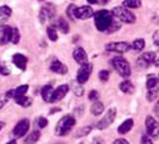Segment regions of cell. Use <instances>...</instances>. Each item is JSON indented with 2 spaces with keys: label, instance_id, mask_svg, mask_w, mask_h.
Returning <instances> with one entry per match:
<instances>
[{
  "label": "cell",
  "instance_id": "bcb514c9",
  "mask_svg": "<svg viewBox=\"0 0 159 144\" xmlns=\"http://www.w3.org/2000/svg\"><path fill=\"white\" fill-rule=\"evenodd\" d=\"M154 65L156 66H159V52L156 53V59H154Z\"/></svg>",
  "mask_w": 159,
  "mask_h": 144
},
{
  "label": "cell",
  "instance_id": "7bdbcfd3",
  "mask_svg": "<svg viewBox=\"0 0 159 144\" xmlns=\"http://www.w3.org/2000/svg\"><path fill=\"white\" fill-rule=\"evenodd\" d=\"M153 113H154V115L159 119V100L156 102L154 107H153Z\"/></svg>",
  "mask_w": 159,
  "mask_h": 144
},
{
  "label": "cell",
  "instance_id": "7dc6e473",
  "mask_svg": "<svg viewBox=\"0 0 159 144\" xmlns=\"http://www.w3.org/2000/svg\"><path fill=\"white\" fill-rule=\"evenodd\" d=\"M89 4L91 5H95V4H99V0H86Z\"/></svg>",
  "mask_w": 159,
  "mask_h": 144
},
{
  "label": "cell",
  "instance_id": "8d00e7d4",
  "mask_svg": "<svg viewBox=\"0 0 159 144\" xmlns=\"http://www.w3.org/2000/svg\"><path fill=\"white\" fill-rule=\"evenodd\" d=\"M119 29H121V24L116 23V22H114V23L111 24V26L108 29V31H107V34H112V32L117 31Z\"/></svg>",
  "mask_w": 159,
  "mask_h": 144
},
{
  "label": "cell",
  "instance_id": "603a6c76",
  "mask_svg": "<svg viewBox=\"0 0 159 144\" xmlns=\"http://www.w3.org/2000/svg\"><path fill=\"white\" fill-rule=\"evenodd\" d=\"M104 111V104L98 100V101H95L92 106H91V113L95 115V117H98L101 115Z\"/></svg>",
  "mask_w": 159,
  "mask_h": 144
},
{
  "label": "cell",
  "instance_id": "d6986e66",
  "mask_svg": "<svg viewBox=\"0 0 159 144\" xmlns=\"http://www.w3.org/2000/svg\"><path fill=\"white\" fill-rule=\"evenodd\" d=\"M120 90H121L122 93H125V94L132 95V94H134V91H135V87H134V84L129 79H125L123 82L120 83Z\"/></svg>",
  "mask_w": 159,
  "mask_h": 144
},
{
  "label": "cell",
  "instance_id": "b9f144b4",
  "mask_svg": "<svg viewBox=\"0 0 159 144\" xmlns=\"http://www.w3.org/2000/svg\"><path fill=\"white\" fill-rule=\"evenodd\" d=\"M0 74H4V76H8L10 74V71H8V69L5 65H1L0 66Z\"/></svg>",
  "mask_w": 159,
  "mask_h": 144
},
{
  "label": "cell",
  "instance_id": "9c48e42d",
  "mask_svg": "<svg viewBox=\"0 0 159 144\" xmlns=\"http://www.w3.org/2000/svg\"><path fill=\"white\" fill-rule=\"evenodd\" d=\"M92 70H93V66H92L91 63L81 65L79 67V70H78V72H77V83H79L81 85L85 84L89 80V78L91 77Z\"/></svg>",
  "mask_w": 159,
  "mask_h": 144
},
{
  "label": "cell",
  "instance_id": "c3c4849f",
  "mask_svg": "<svg viewBox=\"0 0 159 144\" xmlns=\"http://www.w3.org/2000/svg\"><path fill=\"white\" fill-rule=\"evenodd\" d=\"M91 144H102V142H101V139H99V138H95V139H93V142H92Z\"/></svg>",
  "mask_w": 159,
  "mask_h": 144
},
{
  "label": "cell",
  "instance_id": "836d02e7",
  "mask_svg": "<svg viewBox=\"0 0 159 144\" xmlns=\"http://www.w3.org/2000/svg\"><path fill=\"white\" fill-rule=\"evenodd\" d=\"M109 77H110V72L108 71V70H101L99 73H98V78L101 79V82H103V83L108 82Z\"/></svg>",
  "mask_w": 159,
  "mask_h": 144
},
{
  "label": "cell",
  "instance_id": "484cf974",
  "mask_svg": "<svg viewBox=\"0 0 159 144\" xmlns=\"http://www.w3.org/2000/svg\"><path fill=\"white\" fill-rule=\"evenodd\" d=\"M156 87H159V79L158 77H156L154 74H151L147 77V80H146V88L147 90L148 89H153Z\"/></svg>",
  "mask_w": 159,
  "mask_h": 144
},
{
  "label": "cell",
  "instance_id": "8992f818",
  "mask_svg": "<svg viewBox=\"0 0 159 144\" xmlns=\"http://www.w3.org/2000/svg\"><path fill=\"white\" fill-rule=\"evenodd\" d=\"M132 49V45L128 43L126 41H119V42H109L105 45V50L112 52V53H119L123 54L127 53L128 50Z\"/></svg>",
  "mask_w": 159,
  "mask_h": 144
},
{
  "label": "cell",
  "instance_id": "db71d44e",
  "mask_svg": "<svg viewBox=\"0 0 159 144\" xmlns=\"http://www.w3.org/2000/svg\"><path fill=\"white\" fill-rule=\"evenodd\" d=\"M55 144H64V143H55Z\"/></svg>",
  "mask_w": 159,
  "mask_h": 144
},
{
  "label": "cell",
  "instance_id": "5bb4252c",
  "mask_svg": "<svg viewBox=\"0 0 159 144\" xmlns=\"http://www.w3.org/2000/svg\"><path fill=\"white\" fill-rule=\"evenodd\" d=\"M11 35H12V28L6 24H0V45H6L11 42Z\"/></svg>",
  "mask_w": 159,
  "mask_h": 144
},
{
  "label": "cell",
  "instance_id": "d590c367",
  "mask_svg": "<svg viewBox=\"0 0 159 144\" xmlns=\"http://www.w3.org/2000/svg\"><path fill=\"white\" fill-rule=\"evenodd\" d=\"M89 100L92 101V102L98 101V100H99V94H98V91H97V90H91V91L89 93Z\"/></svg>",
  "mask_w": 159,
  "mask_h": 144
},
{
  "label": "cell",
  "instance_id": "cb8c5ba5",
  "mask_svg": "<svg viewBox=\"0 0 159 144\" xmlns=\"http://www.w3.org/2000/svg\"><path fill=\"white\" fill-rule=\"evenodd\" d=\"M57 28L62 34H68V31H70V24L62 17H60L57 19Z\"/></svg>",
  "mask_w": 159,
  "mask_h": 144
},
{
  "label": "cell",
  "instance_id": "277c9868",
  "mask_svg": "<svg viewBox=\"0 0 159 144\" xmlns=\"http://www.w3.org/2000/svg\"><path fill=\"white\" fill-rule=\"evenodd\" d=\"M112 16L117 18L120 22H123L126 24H133L135 23L136 18L135 15L133 12L129 11V8L125 7V6H116L111 10Z\"/></svg>",
  "mask_w": 159,
  "mask_h": 144
},
{
  "label": "cell",
  "instance_id": "8fae6325",
  "mask_svg": "<svg viewBox=\"0 0 159 144\" xmlns=\"http://www.w3.org/2000/svg\"><path fill=\"white\" fill-rule=\"evenodd\" d=\"M56 8L53 4H46L40 11V21L41 23H46L47 21L52 19L55 16Z\"/></svg>",
  "mask_w": 159,
  "mask_h": 144
},
{
  "label": "cell",
  "instance_id": "f907efd6",
  "mask_svg": "<svg viewBox=\"0 0 159 144\" xmlns=\"http://www.w3.org/2000/svg\"><path fill=\"white\" fill-rule=\"evenodd\" d=\"M5 126V122H2V121H0V131L2 130V127Z\"/></svg>",
  "mask_w": 159,
  "mask_h": 144
},
{
  "label": "cell",
  "instance_id": "60d3db41",
  "mask_svg": "<svg viewBox=\"0 0 159 144\" xmlns=\"http://www.w3.org/2000/svg\"><path fill=\"white\" fill-rule=\"evenodd\" d=\"M153 43L159 49V30L154 31V34H153Z\"/></svg>",
  "mask_w": 159,
  "mask_h": 144
},
{
  "label": "cell",
  "instance_id": "ee69618b",
  "mask_svg": "<svg viewBox=\"0 0 159 144\" xmlns=\"http://www.w3.org/2000/svg\"><path fill=\"white\" fill-rule=\"evenodd\" d=\"M6 97H7V98H15V97H16V91H15V89L8 90L7 93H6Z\"/></svg>",
  "mask_w": 159,
  "mask_h": 144
},
{
  "label": "cell",
  "instance_id": "9f6ffc18",
  "mask_svg": "<svg viewBox=\"0 0 159 144\" xmlns=\"http://www.w3.org/2000/svg\"><path fill=\"white\" fill-rule=\"evenodd\" d=\"M80 144H84V143H80Z\"/></svg>",
  "mask_w": 159,
  "mask_h": 144
},
{
  "label": "cell",
  "instance_id": "ffe728a7",
  "mask_svg": "<svg viewBox=\"0 0 159 144\" xmlns=\"http://www.w3.org/2000/svg\"><path fill=\"white\" fill-rule=\"evenodd\" d=\"M133 126H134V120L133 119H126L119 126L117 132H119L120 135H126V133H128V132L133 128Z\"/></svg>",
  "mask_w": 159,
  "mask_h": 144
},
{
  "label": "cell",
  "instance_id": "f6af8a7d",
  "mask_svg": "<svg viewBox=\"0 0 159 144\" xmlns=\"http://www.w3.org/2000/svg\"><path fill=\"white\" fill-rule=\"evenodd\" d=\"M112 144H129V142L125 138H119V139H115Z\"/></svg>",
  "mask_w": 159,
  "mask_h": 144
},
{
  "label": "cell",
  "instance_id": "7402d4cb",
  "mask_svg": "<svg viewBox=\"0 0 159 144\" xmlns=\"http://www.w3.org/2000/svg\"><path fill=\"white\" fill-rule=\"evenodd\" d=\"M15 102L17 104H19V106H22V107H24V108H26V107H30L32 104V100L26 95L17 96V97H15Z\"/></svg>",
  "mask_w": 159,
  "mask_h": 144
},
{
  "label": "cell",
  "instance_id": "1f68e13d",
  "mask_svg": "<svg viewBox=\"0 0 159 144\" xmlns=\"http://www.w3.org/2000/svg\"><path fill=\"white\" fill-rule=\"evenodd\" d=\"M29 90V85L28 84H23V85H19L18 88L15 89L16 91V97L17 96H24L26 94V91Z\"/></svg>",
  "mask_w": 159,
  "mask_h": 144
},
{
  "label": "cell",
  "instance_id": "9a60e30c",
  "mask_svg": "<svg viewBox=\"0 0 159 144\" xmlns=\"http://www.w3.org/2000/svg\"><path fill=\"white\" fill-rule=\"evenodd\" d=\"M50 71L54 72V73H57V74H66L68 72V69H67V66L64 63H61L59 59L54 58L52 60V63H50Z\"/></svg>",
  "mask_w": 159,
  "mask_h": 144
},
{
  "label": "cell",
  "instance_id": "e575fe53",
  "mask_svg": "<svg viewBox=\"0 0 159 144\" xmlns=\"http://www.w3.org/2000/svg\"><path fill=\"white\" fill-rule=\"evenodd\" d=\"M92 130V126H85V127L80 128L79 131L75 133V137H84V136H88L89 133L91 132Z\"/></svg>",
  "mask_w": 159,
  "mask_h": 144
},
{
  "label": "cell",
  "instance_id": "4fadbf2b",
  "mask_svg": "<svg viewBox=\"0 0 159 144\" xmlns=\"http://www.w3.org/2000/svg\"><path fill=\"white\" fill-rule=\"evenodd\" d=\"M73 59L75 60L77 64H79L80 66L81 65H85L89 63L88 59V54L85 52V49L81 47H77L74 50H73Z\"/></svg>",
  "mask_w": 159,
  "mask_h": 144
},
{
  "label": "cell",
  "instance_id": "7c38bea8",
  "mask_svg": "<svg viewBox=\"0 0 159 144\" xmlns=\"http://www.w3.org/2000/svg\"><path fill=\"white\" fill-rule=\"evenodd\" d=\"M75 19H81V21H85V19H89L91 17L95 16V12L91 6L89 5H85V6H80V7L75 8Z\"/></svg>",
  "mask_w": 159,
  "mask_h": 144
},
{
  "label": "cell",
  "instance_id": "2e32d148",
  "mask_svg": "<svg viewBox=\"0 0 159 144\" xmlns=\"http://www.w3.org/2000/svg\"><path fill=\"white\" fill-rule=\"evenodd\" d=\"M68 91H70V87H68L67 84H62V85L57 87V88L54 90V95H53V101H52V103H55V102L61 101L65 96L67 95Z\"/></svg>",
  "mask_w": 159,
  "mask_h": 144
},
{
  "label": "cell",
  "instance_id": "11a10c76",
  "mask_svg": "<svg viewBox=\"0 0 159 144\" xmlns=\"http://www.w3.org/2000/svg\"><path fill=\"white\" fill-rule=\"evenodd\" d=\"M158 79H159V74H158Z\"/></svg>",
  "mask_w": 159,
  "mask_h": 144
},
{
  "label": "cell",
  "instance_id": "4dcf8cb0",
  "mask_svg": "<svg viewBox=\"0 0 159 144\" xmlns=\"http://www.w3.org/2000/svg\"><path fill=\"white\" fill-rule=\"evenodd\" d=\"M20 40V34L17 28H12V35H11V42L13 45H17Z\"/></svg>",
  "mask_w": 159,
  "mask_h": 144
},
{
  "label": "cell",
  "instance_id": "ab89813d",
  "mask_svg": "<svg viewBox=\"0 0 159 144\" xmlns=\"http://www.w3.org/2000/svg\"><path fill=\"white\" fill-rule=\"evenodd\" d=\"M74 94H75L77 96H83V94H84V89H83V87H81V84L78 83V87L74 88Z\"/></svg>",
  "mask_w": 159,
  "mask_h": 144
},
{
  "label": "cell",
  "instance_id": "681fc988",
  "mask_svg": "<svg viewBox=\"0 0 159 144\" xmlns=\"http://www.w3.org/2000/svg\"><path fill=\"white\" fill-rule=\"evenodd\" d=\"M109 1H110V0H99V4H102V5H107Z\"/></svg>",
  "mask_w": 159,
  "mask_h": 144
},
{
  "label": "cell",
  "instance_id": "74e56055",
  "mask_svg": "<svg viewBox=\"0 0 159 144\" xmlns=\"http://www.w3.org/2000/svg\"><path fill=\"white\" fill-rule=\"evenodd\" d=\"M48 125V120L46 119V118H39L37 119V126H39V128H44L46 126Z\"/></svg>",
  "mask_w": 159,
  "mask_h": 144
},
{
  "label": "cell",
  "instance_id": "f1b7e54d",
  "mask_svg": "<svg viewBox=\"0 0 159 144\" xmlns=\"http://www.w3.org/2000/svg\"><path fill=\"white\" fill-rule=\"evenodd\" d=\"M146 46V43H145V40L143 39H136V40L133 41V43H132V48L136 50V52H141L143 50V48Z\"/></svg>",
  "mask_w": 159,
  "mask_h": 144
},
{
  "label": "cell",
  "instance_id": "f5cc1de1",
  "mask_svg": "<svg viewBox=\"0 0 159 144\" xmlns=\"http://www.w3.org/2000/svg\"><path fill=\"white\" fill-rule=\"evenodd\" d=\"M4 104H5V102H4V101H1V100H0V109H1V108H2V107H4Z\"/></svg>",
  "mask_w": 159,
  "mask_h": 144
},
{
  "label": "cell",
  "instance_id": "52a82bcc",
  "mask_svg": "<svg viewBox=\"0 0 159 144\" xmlns=\"http://www.w3.org/2000/svg\"><path fill=\"white\" fill-rule=\"evenodd\" d=\"M116 113H117L116 112V108H109V109H108V112L104 114L103 118L96 124L97 130H101V131H102V130H105V128L109 127L112 122L115 121Z\"/></svg>",
  "mask_w": 159,
  "mask_h": 144
},
{
  "label": "cell",
  "instance_id": "4316f807",
  "mask_svg": "<svg viewBox=\"0 0 159 144\" xmlns=\"http://www.w3.org/2000/svg\"><path fill=\"white\" fill-rule=\"evenodd\" d=\"M11 15H12L11 7H8L6 5H4V6L0 7V21H2V22L6 21V19H8L11 17Z\"/></svg>",
  "mask_w": 159,
  "mask_h": 144
},
{
  "label": "cell",
  "instance_id": "ba28073f",
  "mask_svg": "<svg viewBox=\"0 0 159 144\" xmlns=\"http://www.w3.org/2000/svg\"><path fill=\"white\" fill-rule=\"evenodd\" d=\"M29 128H30V120L24 118V119L19 120L16 124V126L13 127L12 136L15 137V138H22V137H24L28 133Z\"/></svg>",
  "mask_w": 159,
  "mask_h": 144
},
{
  "label": "cell",
  "instance_id": "f546056e",
  "mask_svg": "<svg viewBox=\"0 0 159 144\" xmlns=\"http://www.w3.org/2000/svg\"><path fill=\"white\" fill-rule=\"evenodd\" d=\"M47 36L48 39L50 41H53V42H55L57 41V31H56V29L54 26H48L47 28Z\"/></svg>",
  "mask_w": 159,
  "mask_h": 144
},
{
  "label": "cell",
  "instance_id": "3957f363",
  "mask_svg": "<svg viewBox=\"0 0 159 144\" xmlns=\"http://www.w3.org/2000/svg\"><path fill=\"white\" fill-rule=\"evenodd\" d=\"M75 125V118L73 115H64L61 119L59 120V122L56 124L55 127V135L56 136H66L71 132V130L74 127Z\"/></svg>",
  "mask_w": 159,
  "mask_h": 144
},
{
  "label": "cell",
  "instance_id": "d4e9b609",
  "mask_svg": "<svg viewBox=\"0 0 159 144\" xmlns=\"http://www.w3.org/2000/svg\"><path fill=\"white\" fill-rule=\"evenodd\" d=\"M158 95H159V87H156V88L148 89V90H147L146 98H147L148 102H153V101H156V100L158 98Z\"/></svg>",
  "mask_w": 159,
  "mask_h": 144
},
{
  "label": "cell",
  "instance_id": "d6a6232c",
  "mask_svg": "<svg viewBox=\"0 0 159 144\" xmlns=\"http://www.w3.org/2000/svg\"><path fill=\"white\" fill-rule=\"evenodd\" d=\"M75 8H77L75 5H70L66 10V13H67V16L71 21H75V15H74L75 13Z\"/></svg>",
  "mask_w": 159,
  "mask_h": 144
},
{
  "label": "cell",
  "instance_id": "ac0fdd59",
  "mask_svg": "<svg viewBox=\"0 0 159 144\" xmlns=\"http://www.w3.org/2000/svg\"><path fill=\"white\" fill-rule=\"evenodd\" d=\"M54 90L52 85H44L42 90H41V95H42V98L43 101H46L48 103H50L53 101V95H54Z\"/></svg>",
  "mask_w": 159,
  "mask_h": 144
},
{
  "label": "cell",
  "instance_id": "816d5d0a",
  "mask_svg": "<svg viewBox=\"0 0 159 144\" xmlns=\"http://www.w3.org/2000/svg\"><path fill=\"white\" fill-rule=\"evenodd\" d=\"M6 144H17V142L15 141V139H12V141H10V142H7Z\"/></svg>",
  "mask_w": 159,
  "mask_h": 144
},
{
  "label": "cell",
  "instance_id": "7a4b0ae2",
  "mask_svg": "<svg viewBox=\"0 0 159 144\" xmlns=\"http://www.w3.org/2000/svg\"><path fill=\"white\" fill-rule=\"evenodd\" d=\"M111 66L114 67V70L117 72L121 77H123V78H128L132 74L130 65H129L127 59H125L123 56H114L111 59Z\"/></svg>",
  "mask_w": 159,
  "mask_h": 144
},
{
  "label": "cell",
  "instance_id": "e0dca14e",
  "mask_svg": "<svg viewBox=\"0 0 159 144\" xmlns=\"http://www.w3.org/2000/svg\"><path fill=\"white\" fill-rule=\"evenodd\" d=\"M12 63L16 65L17 67L22 71H25L26 70V64H28V59L26 56L20 54V53H16L15 55L12 56Z\"/></svg>",
  "mask_w": 159,
  "mask_h": 144
},
{
  "label": "cell",
  "instance_id": "83f0119b",
  "mask_svg": "<svg viewBox=\"0 0 159 144\" xmlns=\"http://www.w3.org/2000/svg\"><path fill=\"white\" fill-rule=\"evenodd\" d=\"M122 6L127 8H139L141 6V0H123Z\"/></svg>",
  "mask_w": 159,
  "mask_h": 144
},
{
  "label": "cell",
  "instance_id": "44dd1931",
  "mask_svg": "<svg viewBox=\"0 0 159 144\" xmlns=\"http://www.w3.org/2000/svg\"><path fill=\"white\" fill-rule=\"evenodd\" d=\"M41 138V131L40 130H35L32 131L29 136L24 139V144H36Z\"/></svg>",
  "mask_w": 159,
  "mask_h": 144
},
{
  "label": "cell",
  "instance_id": "30bf717a",
  "mask_svg": "<svg viewBox=\"0 0 159 144\" xmlns=\"http://www.w3.org/2000/svg\"><path fill=\"white\" fill-rule=\"evenodd\" d=\"M154 59H156V53L154 52H146L143 53L138 58L136 64L140 69H148L152 65V63L154 64Z\"/></svg>",
  "mask_w": 159,
  "mask_h": 144
},
{
  "label": "cell",
  "instance_id": "f35d334b",
  "mask_svg": "<svg viewBox=\"0 0 159 144\" xmlns=\"http://www.w3.org/2000/svg\"><path fill=\"white\" fill-rule=\"evenodd\" d=\"M140 144H153V142H152V138L148 136V135H143V136L141 137Z\"/></svg>",
  "mask_w": 159,
  "mask_h": 144
},
{
  "label": "cell",
  "instance_id": "6da1fadb",
  "mask_svg": "<svg viewBox=\"0 0 159 144\" xmlns=\"http://www.w3.org/2000/svg\"><path fill=\"white\" fill-rule=\"evenodd\" d=\"M95 25L98 31L107 32L108 29L114 23V16H112L111 11L108 10H99L95 13Z\"/></svg>",
  "mask_w": 159,
  "mask_h": 144
},
{
  "label": "cell",
  "instance_id": "5b68a950",
  "mask_svg": "<svg viewBox=\"0 0 159 144\" xmlns=\"http://www.w3.org/2000/svg\"><path fill=\"white\" fill-rule=\"evenodd\" d=\"M145 127L147 131V135L152 139H159V121L152 115H147L145 119Z\"/></svg>",
  "mask_w": 159,
  "mask_h": 144
}]
</instances>
